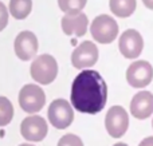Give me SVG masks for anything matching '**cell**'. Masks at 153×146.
<instances>
[{"mask_svg": "<svg viewBox=\"0 0 153 146\" xmlns=\"http://www.w3.org/2000/svg\"><path fill=\"white\" fill-rule=\"evenodd\" d=\"M73 107L79 113L97 114L108 101V86L95 70H83L75 77L70 93Z\"/></svg>", "mask_w": 153, "mask_h": 146, "instance_id": "6da1fadb", "label": "cell"}, {"mask_svg": "<svg viewBox=\"0 0 153 146\" xmlns=\"http://www.w3.org/2000/svg\"><path fill=\"white\" fill-rule=\"evenodd\" d=\"M58 74V63L50 54H43L32 60L31 77L40 85H50Z\"/></svg>", "mask_w": 153, "mask_h": 146, "instance_id": "7a4b0ae2", "label": "cell"}, {"mask_svg": "<svg viewBox=\"0 0 153 146\" xmlns=\"http://www.w3.org/2000/svg\"><path fill=\"white\" fill-rule=\"evenodd\" d=\"M90 34L95 42L108 44L118 35V24L110 15H98L90 26Z\"/></svg>", "mask_w": 153, "mask_h": 146, "instance_id": "3957f363", "label": "cell"}, {"mask_svg": "<svg viewBox=\"0 0 153 146\" xmlns=\"http://www.w3.org/2000/svg\"><path fill=\"white\" fill-rule=\"evenodd\" d=\"M47 117L54 128L63 130L74 121V110L66 99H55L48 106Z\"/></svg>", "mask_w": 153, "mask_h": 146, "instance_id": "277c9868", "label": "cell"}, {"mask_svg": "<svg viewBox=\"0 0 153 146\" xmlns=\"http://www.w3.org/2000/svg\"><path fill=\"white\" fill-rule=\"evenodd\" d=\"M46 103L45 91L36 85H26L19 91V105L22 110L28 114L38 113Z\"/></svg>", "mask_w": 153, "mask_h": 146, "instance_id": "5b68a950", "label": "cell"}, {"mask_svg": "<svg viewBox=\"0 0 153 146\" xmlns=\"http://www.w3.org/2000/svg\"><path fill=\"white\" fill-rule=\"evenodd\" d=\"M106 131L113 138H121L129 128V115L122 106H111L105 117Z\"/></svg>", "mask_w": 153, "mask_h": 146, "instance_id": "8992f818", "label": "cell"}, {"mask_svg": "<svg viewBox=\"0 0 153 146\" xmlns=\"http://www.w3.org/2000/svg\"><path fill=\"white\" fill-rule=\"evenodd\" d=\"M153 79V67L148 60H136L128 67L126 80L132 87L143 88Z\"/></svg>", "mask_w": 153, "mask_h": 146, "instance_id": "52a82bcc", "label": "cell"}, {"mask_svg": "<svg viewBox=\"0 0 153 146\" xmlns=\"http://www.w3.org/2000/svg\"><path fill=\"white\" fill-rule=\"evenodd\" d=\"M48 126L45 118L39 115H30L22 121L20 133L24 139L30 142H39L47 136Z\"/></svg>", "mask_w": 153, "mask_h": 146, "instance_id": "ba28073f", "label": "cell"}, {"mask_svg": "<svg viewBox=\"0 0 153 146\" xmlns=\"http://www.w3.org/2000/svg\"><path fill=\"white\" fill-rule=\"evenodd\" d=\"M118 48L121 54L128 59H134L140 56L144 48V39L137 29H126L121 34L118 40Z\"/></svg>", "mask_w": 153, "mask_h": 146, "instance_id": "9c48e42d", "label": "cell"}, {"mask_svg": "<svg viewBox=\"0 0 153 146\" xmlns=\"http://www.w3.org/2000/svg\"><path fill=\"white\" fill-rule=\"evenodd\" d=\"M98 60V48L90 40H85L71 54V63L75 69L83 70L86 67H91Z\"/></svg>", "mask_w": 153, "mask_h": 146, "instance_id": "30bf717a", "label": "cell"}, {"mask_svg": "<svg viewBox=\"0 0 153 146\" xmlns=\"http://www.w3.org/2000/svg\"><path fill=\"white\" fill-rule=\"evenodd\" d=\"M15 54L22 60H30L38 51V38L31 31H22L15 38Z\"/></svg>", "mask_w": 153, "mask_h": 146, "instance_id": "8fae6325", "label": "cell"}, {"mask_svg": "<svg viewBox=\"0 0 153 146\" xmlns=\"http://www.w3.org/2000/svg\"><path fill=\"white\" fill-rule=\"evenodd\" d=\"M130 113L137 119H146L153 114V94L151 91H138L130 102Z\"/></svg>", "mask_w": 153, "mask_h": 146, "instance_id": "7c38bea8", "label": "cell"}, {"mask_svg": "<svg viewBox=\"0 0 153 146\" xmlns=\"http://www.w3.org/2000/svg\"><path fill=\"white\" fill-rule=\"evenodd\" d=\"M62 29L66 35L70 36H82L86 34L87 31V24H89V19L85 13L76 12V13H66L61 20Z\"/></svg>", "mask_w": 153, "mask_h": 146, "instance_id": "4fadbf2b", "label": "cell"}, {"mask_svg": "<svg viewBox=\"0 0 153 146\" xmlns=\"http://www.w3.org/2000/svg\"><path fill=\"white\" fill-rule=\"evenodd\" d=\"M110 11L116 16L128 18L136 10V0H110L109 1Z\"/></svg>", "mask_w": 153, "mask_h": 146, "instance_id": "5bb4252c", "label": "cell"}, {"mask_svg": "<svg viewBox=\"0 0 153 146\" xmlns=\"http://www.w3.org/2000/svg\"><path fill=\"white\" fill-rule=\"evenodd\" d=\"M32 10V0H10V13L15 19H26Z\"/></svg>", "mask_w": 153, "mask_h": 146, "instance_id": "9a60e30c", "label": "cell"}, {"mask_svg": "<svg viewBox=\"0 0 153 146\" xmlns=\"http://www.w3.org/2000/svg\"><path fill=\"white\" fill-rule=\"evenodd\" d=\"M13 106L5 97H0V126H5L12 121Z\"/></svg>", "mask_w": 153, "mask_h": 146, "instance_id": "2e32d148", "label": "cell"}, {"mask_svg": "<svg viewBox=\"0 0 153 146\" xmlns=\"http://www.w3.org/2000/svg\"><path fill=\"white\" fill-rule=\"evenodd\" d=\"M86 1L87 0H58V5L66 13H76L83 10Z\"/></svg>", "mask_w": 153, "mask_h": 146, "instance_id": "e0dca14e", "label": "cell"}, {"mask_svg": "<svg viewBox=\"0 0 153 146\" xmlns=\"http://www.w3.org/2000/svg\"><path fill=\"white\" fill-rule=\"evenodd\" d=\"M58 146H83V142L75 134H66L59 139Z\"/></svg>", "mask_w": 153, "mask_h": 146, "instance_id": "ac0fdd59", "label": "cell"}, {"mask_svg": "<svg viewBox=\"0 0 153 146\" xmlns=\"http://www.w3.org/2000/svg\"><path fill=\"white\" fill-rule=\"evenodd\" d=\"M8 24V10L4 5V3L0 1V31L7 27Z\"/></svg>", "mask_w": 153, "mask_h": 146, "instance_id": "d6986e66", "label": "cell"}, {"mask_svg": "<svg viewBox=\"0 0 153 146\" xmlns=\"http://www.w3.org/2000/svg\"><path fill=\"white\" fill-rule=\"evenodd\" d=\"M138 146H153V137H146V138H144Z\"/></svg>", "mask_w": 153, "mask_h": 146, "instance_id": "ffe728a7", "label": "cell"}, {"mask_svg": "<svg viewBox=\"0 0 153 146\" xmlns=\"http://www.w3.org/2000/svg\"><path fill=\"white\" fill-rule=\"evenodd\" d=\"M143 3L149 8V10H153V0H143Z\"/></svg>", "mask_w": 153, "mask_h": 146, "instance_id": "44dd1931", "label": "cell"}, {"mask_svg": "<svg viewBox=\"0 0 153 146\" xmlns=\"http://www.w3.org/2000/svg\"><path fill=\"white\" fill-rule=\"evenodd\" d=\"M113 146H128V145L124 144V142H117V144H114Z\"/></svg>", "mask_w": 153, "mask_h": 146, "instance_id": "7402d4cb", "label": "cell"}, {"mask_svg": "<svg viewBox=\"0 0 153 146\" xmlns=\"http://www.w3.org/2000/svg\"><path fill=\"white\" fill-rule=\"evenodd\" d=\"M19 146H34V145H31V144H22V145H19Z\"/></svg>", "mask_w": 153, "mask_h": 146, "instance_id": "603a6c76", "label": "cell"}, {"mask_svg": "<svg viewBox=\"0 0 153 146\" xmlns=\"http://www.w3.org/2000/svg\"><path fill=\"white\" fill-rule=\"evenodd\" d=\"M152 126H153V121H152Z\"/></svg>", "mask_w": 153, "mask_h": 146, "instance_id": "cb8c5ba5", "label": "cell"}]
</instances>
